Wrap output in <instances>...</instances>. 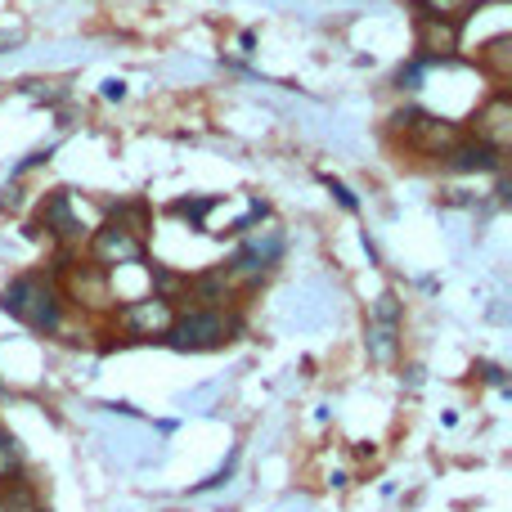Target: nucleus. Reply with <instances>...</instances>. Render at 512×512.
<instances>
[{"label": "nucleus", "instance_id": "6", "mask_svg": "<svg viewBox=\"0 0 512 512\" xmlns=\"http://www.w3.org/2000/svg\"><path fill=\"white\" fill-rule=\"evenodd\" d=\"M396 333H400V301L387 292V297H378V306L369 315V355L378 364H387L396 355Z\"/></svg>", "mask_w": 512, "mask_h": 512}, {"label": "nucleus", "instance_id": "11", "mask_svg": "<svg viewBox=\"0 0 512 512\" xmlns=\"http://www.w3.org/2000/svg\"><path fill=\"white\" fill-rule=\"evenodd\" d=\"M328 189H333V194H337V198H342V207H351V212H355V198H351V194H346V185H337V180H328Z\"/></svg>", "mask_w": 512, "mask_h": 512}, {"label": "nucleus", "instance_id": "4", "mask_svg": "<svg viewBox=\"0 0 512 512\" xmlns=\"http://www.w3.org/2000/svg\"><path fill=\"white\" fill-rule=\"evenodd\" d=\"M117 328L122 333H131V337H140V342H149V337H167V328H171V319H176V306H171V297H135V301H126L122 310H117Z\"/></svg>", "mask_w": 512, "mask_h": 512}, {"label": "nucleus", "instance_id": "13", "mask_svg": "<svg viewBox=\"0 0 512 512\" xmlns=\"http://www.w3.org/2000/svg\"><path fill=\"white\" fill-rule=\"evenodd\" d=\"M436 5H481V0H436Z\"/></svg>", "mask_w": 512, "mask_h": 512}, {"label": "nucleus", "instance_id": "1", "mask_svg": "<svg viewBox=\"0 0 512 512\" xmlns=\"http://www.w3.org/2000/svg\"><path fill=\"white\" fill-rule=\"evenodd\" d=\"M90 261L95 270H117V265H135L144 261V207L126 203L108 216L90 239Z\"/></svg>", "mask_w": 512, "mask_h": 512}, {"label": "nucleus", "instance_id": "10", "mask_svg": "<svg viewBox=\"0 0 512 512\" xmlns=\"http://www.w3.org/2000/svg\"><path fill=\"white\" fill-rule=\"evenodd\" d=\"M14 477H23V445H18L14 432L0 427V486L14 481Z\"/></svg>", "mask_w": 512, "mask_h": 512}, {"label": "nucleus", "instance_id": "12", "mask_svg": "<svg viewBox=\"0 0 512 512\" xmlns=\"http://www.w3.org/2000/svg\"><path fill=\"white\" fill-rule=\"evenodd\" d=\"M104 95H108V99H122V95H126L122 81H104Z\"/></svg>", "mask_w": 512, "mask_h": 512}, {"label": "nucleus", "instance_id": "2", "mask_svg": "<svg viewBox=\"0 0 512 512\" xmlns=\"http://www.w3.org/2000/svg\"><path fill=\"white\" fill-rule=\"evenodd\" d=\"M0 306H5L18 324L36 328V333H54L63 319L59 292H54V283H45L41 274H18L9 288H0Z\"/></svg>", "mask_w": 512, "mask_h": 512}, {"label": "nucleus", "instance_id": "9", "mask_svg": "<svg viewBox=\"0 0 512 512\" xmlns=\"http://www.w3.org/2000/svg\"><path fill=\"white\" fill-rule=\"evenodd\" d=\"M477 131H481V144H490L495 153L504 149V144H508V95H499L495 104L481 113V126H477Z\"/></svg>", "mask_w": 512, "mask_h": 512}, {"label": "nucleus", "instance_id": "3", "mask_svg": "<svg viewBox=\"0 0 512 512\" xmlns=\"http://www.w3.org/2000/svg\"><path fill=\"white\" fill-rule=\"evenodd\" d=\"M239 333V319L225 315L221 306H198L189 315H176L167 328V346L176 351H216V346L234 342Z\"/></svg>", "mask_w": 512, "mask_h": 512}, {"label": "nucleus", "instance_id": "7", "mask_svg": "<svg viewBox=\"0 0 512 512\" xmlns=\"http://www.w3.org/2000/svg\"><path fill=\"white\" fill-rule=\"evenodd\" d=\"M41 225H45L50 234H59V239H77V234H81L77 216H72V198H68V189H54V194L45 198V207H41Z\"/></svg>", "mask_w": 512, "mask_h": 512}, {"label": "nucleus", "instance_id": "5", "mask_svg": "<svg viewBox=\"0 0 512 512\" xmlns=\"http://www.w3.org/2000/svg\"><path fill=\"white\" fill-rule=\"evenodd\" d=\"M418 9H423V14H418V59L436 63V59H445V54L459 50V23L432 14L427 5H418Z\"/></svg>", "mask_w": 512, "mask_h": 512}, {"label": "nucleus", "instance_id": "8", "mask_svg": "<svg viewBox=\"0 0 512 512\" xmlns=\"http://www.w3.org/2000/svg\"><path fill=\"white\" fill-rule=\"evenodd\" d=\"M445 167L450 171H495L499 153L481 140L477 144H454V149H445Z\"/></svg>", "mask_w": 512, "mask_h": 512}]
</instances>
